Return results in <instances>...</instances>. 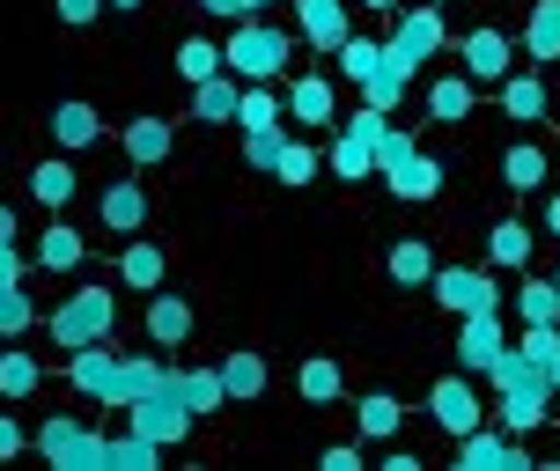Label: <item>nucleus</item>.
Masks as SVG:
<instances>
[{"label": "nucleus", "mask_w": 560, "mask_h": 471, "mask_svg": "<svg viewBox=\"0 0 560 471\" xmlns=\"http://www.w3.org/2000/svg\"><path fill=\"white\" fill-rule=\"evenodd\" d=\"M295 59V37L280 23H266V15H244V23L229 30L222 45V67L236 74V82H280V67Z\"/></svg>", "instance_id": "obj_1"}, {"label": "nucleus", "mask_w": 560, "mask_h": 471, "mask_svg": "<svg viewBox=\"0 0 560 471\" xmlns=\"http://www.w3.org/2000/svg\"><path fill=\"white\" fill-rule=\"evenodd\" d=\"M112 332H118L112 287H74V295L45 317V339H52V346H67V354H74V346H96V339H112Z\"/></svg>", "instance_id": "obj_2"}, {"label": "nucleus", "mask_w": 560, "mask_h": 471, "mask_svg": "<svg viewBox=\"0 0 560 471\" xmlns=\"http://www.w3.org/2000/svg\"><path fill=\"white\" fill-rule=\"evenodd\" d=\"M384 52L406 67V74H420L428 59L443 52V8L435 0H413V8H392V37H384Z\"/></svg>", "instance_id": "obj_3"}, {"label": "nucleus", "mask_w": 560, "mask_h": 471, "mask_svg": "<svg viewBox=\"0 0 560 471\" xmlns=\"http://www.w3.org/2000/svg\"><path fill=\"white\" fill-rule=\"evenodd\" d=\"M30 449H37L52 471H104V435L82 427V420H67V413L45 420V427L30 435Z\"/></svg>", "instance_id": "obj_4"}, {"label": "nucleus", "mask_w": 560, "mask_h": 471, "mask_svg": "<svg viewBox=\"0 0 560 471\" xmlns=\"http://www.w3.org/2000/svg\"><path fill=\"white\" fill-rule=\"evenodd\" d=\"M428 295L450 317H472V309H502V280H494V266H435Z\"/></svg>", "instance_id": "obj_5"}, {"label": "nucleus", "mask_w": 560, "mask_h": 471, "mask_svg": "<svg viewBox=\"0 0 560 471\" xmlns=\"http://www.w3.org/2000/svg\"><path fill=\"white\" fill-rule=\"evenodd\" d=\"M457 471H538V457L524 449V435L479 420L472 435H457Z\"/></svg>", "instance_id": "obj_6"}, {"label": "nucleus", "mask_w": 560, "mask_h": 471, "mask_svg": "<svg viewBox=\"0 0 560 471\" xmlns=\"http://www.w3.org/2000/svg\"><path fill=\"white\" fill-rule=\"evenodd\" d=\"M126 427H133V435H148V443H163V449H177L185 435H192V405H185L170 384H155L148 398H133V405H126Z\"/></svg>", "instance_id": "obj_7"}, {"label": "nucleus", "mask_w": 560, "mask_h": 471, "mask_svg": "<svg viewBox=\"0 0 560 471\" xmlns=\"http://www.w3.org/2000/svg\"><path fill=\"white\" fill-rule=\"evenodd\" d=\"M428 420L443 427L450 443H457V435H472L479 420H487V405H479V390H472L465 368H457V376H435V390H428Z\"/></svg>", "instance_id": "obj_8"}, {"label": "nucleus", "mask_w": 560, "mask_h": 471, "mask_svg": "<svg viewBox=\"0 0 560 471\" xmlns=\"http://www.w3.org/2000/svg\"><path fill=\"white\" fill-rule=\"evenodd\" d=\"M502 354H509L502 309H472V317H457V368H465V376H487Z\"/></svg>", "instance_id": "obj_9"}, {"label": "nucleus", "mask_w": 560, "mask_h": 471, "mask_svg": "<svg viewBox=\"0 0 560 471\" xmlns=\"http://www.w3.org/2000/svg\"><path fill=\"white\" fill-rule=\"evenodd\" d=\"M457 67H465L472 82H502L509 67H516V45H509V30H494V23L465 30V37H457Z\"/></svg>", "instance_id": "obj_10"}, {"label": "nucleus", "mask_w": 560, "mask_h": 471, "mask_svg": "<svg viewBox=\"0 0 560 471\" xmlns=\"http://www.w3.org/2000/svg\"><path fill=\"white\" fill-rule=\"evenodd\" d=\"M295 30L310 52H339L354 37V15H347V0H295Z\"/></svg>", "instance_id": "obj_11"}, {"label": "nucleus", "mask_w": 560, "mask_h": 471, "mask_svg": "<svg viewBox=\"0 0 560 471\" xmlns=\"http://www.w3.org/2000/svg\"><path fill=\"white\" fill-rule=\"evenodd\" d=\"M23 250L15 244H0V339H23L30 325H37V309H30V295H23Z\"/></svg>", "instance_id": "obj_12"}, {"label": "nucleus", "mask_w": 560, "mask_h": 471, "mask_svg": "<svg viewBox=\"0 0 560 471\" xmlns=\"http://www.w3.org/2000/svg\"><path fill=\"white\" fill-rule=\"evenodd\" d=\"M118 140H126V163H133V169H163L170 155H177V126H170V118H155V111H140Z\"/></svg>", "instance_id": "obj_13"}, {"label": "nucleus", "mask_w": 560, "mask_h": 471, "mask_svg": "<svg viewBox=\"0 0 560 471\" xmlns=\"http://www.w3.org/2000/svg\"><path fill=\"white\" fill-rule=\"evenodd\" d=\"M288 118L295 126H310V133H325V126H339V96L325 74H295L288 82Z\"/></svg>", "instance_id": "obj_14"}, {"label": "nucleus", "mask_w": 560, "mask_h": 471, "mask_svg": "<svg viewBox=\"0 0 560 471\" xmlns=\"http://www.w3.org/2000/svg\"><path fill=\"white\" fill-rule=\"evenodd\" d=\"M325 169H332L339 185H369V177H376V140L354 133V126H332V155H325Z\"/></svg>", "instance_id": "obj_15"}, {"label": "nucleus", "mask_w": 560, "mask_h": 471, "mask_svg": "<svg viewBox=\"0 0 560 471\" xmlns=\"http://www.w3.org/2000/svg\"><path fill=\"white\" fill-rule=\"evenodd\" d=\"M163 384L177 390L185 405H192V420H207V413H222V405H229L222 368H177V361H170V368H163Z\"/></svg>", "instance_id": "obj_16"}, {"label": "nucleus", "mask_w": 560, "mask_h": 471, "mask_svg": "<svg viewBox=\"0 0 560 471\" xmlns=\"http://www.w3.org/2000/svg\"><path fill=\"white\" fill-rule=\"evenodd\" d=\"M96 222L112 228V236H133V228L148 222V192H140V177H118V185H104V199H96Z\"/></svg>", "instance_id": "obj_17"}, {"label": "nucleus", "mask_w": 560, "mask_h": 471, "mask_svg": "<svg viewBox=\"0 0 560 471\" xmlns=\"http://www.w3.org/2000/svg\"><path fill=\"white\" fill-rule=\"evenodd\" d=\"M494 89H502V111L516 118V126H538V118H546V74H538V67H509Z\"/></svg>", "instance_id": "obj_18"}, {"label": "nucleus", "mask_w": 560, "mask_h": 471, "mask_svg": "<svg viewBox=\"0 0 560 471\" xmlns=\"http://www.w3.org/2000/svg\"><path fill=\"white\" fill-rule=\"evenodd\" d=\"M236 104H244V82L236 74H207V82H192V118L199 126H236Z\"/></svg>", "instance_id": "obj_19"}, {"label": "nucleus", "mask_w": 560, "mask_h": 471, "mask_svg": "<svg viewBox=\"0 0 560 471\" xmlns=\"http://www.w3.org/2000/svg\"><path fill=\"white\" fill-rule=\"evenodd\" d=\"M74 185H82V177H74V163H67V148L30 169V199H37L45 214H67V207H74Z\"/></svg>", "instance_id": "obj_20"}, {"label": "nucleus", "mask_w": 560, "mask_h": 471, "mask_svg": "<svg viewBox=\"0 0 560 471\" xmlns=\"http://www.w3.org/2000/svg\"><path fill=\"white\" fill-rule=\"evenodd\" d=\"M82 258H89L82 228H67V222H59V214H52V222H45V236H37V250H30V266H37V273H74Z\"/></svg>", "instance_id": "obj_21"}, {"label": "nucleus", "mask_w": 560, "mask_h": 471, "mask_svg": "<svg viewBox=\"0 0 560 471\" xmlns=\"http://www.w3.org/2000/svg\"><path fill=\"white\" fill-rule=\"evenodd\" d=\"M140 325H148V339H155V346H185V339H192V303H185V295H170V287H155Z\"/></svg>", "instance_id": "obj_22"}, {"label": "nucleus", "mask_w": 560, "mask_h": 471, "mask_svg": "<svg viewBox=\"0 0 560 471\" xmlns=\"http://www.w3.org/2000/svg\"><path fill=\"white\" fill-rule=\"evenodd\" d=\"M384 192H392V199H406V207H420V199H435V192H443V163H435V155L420 148L413 163L384 169Z\"/></svg>", "instance_id": "obj_23"}, {"label": "nucleus", "mask_w": 560, "mask_h": 471, "mask_svg": "<svg viewBox=\"0 0 560 471\" xmlns=\"http://www.w3.org/2000/svg\"><path fill=\"white\" fill-rule=\"evenodd\" d=\"M52 140L67 148V155L96 148V140H104V111H96V104H82V96H67V104L52 111Z\"/></svg>", "instance_id": "obj_24"}, {"label": "nucleus", "mask_w": 560, "mask_h": 471, "mask_svg": "<svg viewBox=\"0 0 560 471\" xmlns=\"http://www.w3.org/2000/svg\"><path fill=\"white\" fill-rule=\"evenodd\" d=\"M112 368H118V354H112V339H96V346H74V361H67V376H74V390L82 398H112Z\"/></svg>", "instance_id": "obj_25"}, {"label": "nucleus", "mask_w": 560, "mask_h": 471, "mask_svg": "<svg viewBox=\"0 0 560 471\" xmlns=\"http://www.w3.org/2000/svg\"><path fill=\"white\" fill-rule=\"evenodd\" d=\"M472 104H479L472 74H443V82H428V118H435V126H465Z\"/></svg>", "instance_id": "obj_26"}, {"label": "nucleus", "mask_w": 560, "mask_h": 471, "mask_svg": "<svg viewBox=\"0 0 560 471\" xmlns=\"http://www.w3.org/2000/svg\"><path fill=\"white\" fill-rule=\"evenodd\" d=\"M354 427H362L369 443H398V427H406V405H398L392 390H362V398H354Z\"/></svg>", "instance_id": "obj_27"}, {"label": "nucleus", "mask_w": 560, "mask_h": 471, "mask_svg": "<svg viewBox=\"0 0 560 471\" xmlns=\"http://www.w3.org/2000/svg\"><path fill=\"white\" fill-rule=\"evenodd\" d=\"M163 368H170V361L118 354V368H112V398H104V405H133V398H148V390L163 384Z\"/></svg>", "instance_id": "obj_28"}, {"label": "nucleus", "mask_w": 560, "mask_h": 471, "mask_svg": "<svg viewBox=\"0 0 560 471\" xmlns=\"http://www.w3.org/2000/svg\"><path fill=\"white\" fill-rule=\"evenodd\" d=\"M524 52H532V67H553L560 59V0H532V15H524Z\"/></svg>", "instance_id": "obj_29"}, {"label": "nucleus", "mask_w": 560, "mask_h": 471, "mask_svg": "<svg viewBox=\"0 0 560 471\" xmlns=\"http://www.w3.org/2000/svg\"><path fill=\"white\" fill-rule=\"evenodd\" d=\"M163 273H170L163 244L133 236V244H126V258H118V280H126V287H140V295H155V287H163Z\"/></svg>", "instance_id": "obj_30"}, {"label": "nucleus", "mask_w": 560, "mask_h": 471, "mask_svg": "<svg viewBox=\"0 0 560 471\" xmlns=\"http://www.w3.org/2000/svg\"><path fill=\"white\" fill-rule=\"evenodd\" d=\"M222 390H229V405H252L258 390H266V354H252V346L222 354Z\"/></svg>", "instance_id": "obj_31"}, {"label": "nucleus", "mask_w": 560, "mask_h": 471, "mask_svg": "<svg viewBox=\"0 0 560 471\" xmlns=\"http://www.w3.org/2000/svg\"><path fill=\"white\" fill-rule=\"evenodd\" d=\"M487 266H494V273H524V266H532V228L524 222H494L487 228Z\"/></svg>", "instance_id": "obj_32"}, {"label": "nucleus", "mask_w": 560, "mask_h": 471, "mask_svg": "<svg viewBox=\"0 0 560 471\" xmlns=\"http://www.w3.org/2000/svg\"><path fill=\"white\" fill-rule=\"evenodd\" d=\"M280 89L273 82H244V104H236V133H273L280 126Z\"/></svg>", "instance_id": "obj_33"}, {"label": "nucleus", "mask_w": 560, "mask_h": 471, "mask_svg": "<svg viewBox=\"0 0 560 471\" xmlns=\"http://www.w3.org/2000/svg\"><path fill=\"white\" fill-rule=\"evenodd\" d=\"M163 464V443H148V435H104V471H155Z\"/></svg>", "instance_id": "obj_34"}, {"label": "nucleus", "mask_w": 560, "mask_h": 471, "mask_svg": "<svg viewBox=\"0 0 560 471\" xmlns=\"http://www.w3.org/2000/svg\"><path fill=\"white\" fill-rule=\"evenodd\" d=\"M509 435H538L546 420H553V398H532V390H502V405H494Z\"/></svg>", "instance_id": "obj_35"}, {"label": "nucleus", "mask_w": 560, "mask_h": 471, "mask_svg": "<svg viewBox=\"0 0 560 471\" xmlns=\"http://www.w3.org/2000/svg\"><path fill=\"white\" fill-rule=\"evenodd\" d=\"M295 390H303L310 405H339V390H347V376H339L332 354H310L303 368H295Z\"/></svg>", "instance_id": "obj_36"}, {"label": "nucleus", "mask_w": 560, "mask_h": 471, "mask_svg": "<svg viewBox=\"0 0 560 471\" xmlns=\"http://www.w3.org/2000/svg\"><path fill=\"white\" fill-rule=\"evenodd\" d=\"M384 273H392L398 287H428V280H435V250L420 244V236H406V244H392V258H384Z\"/></svg>", "instance_id": "obj_37"}, {"label": "nucleus", "mask_w": 560, "mask_h": 471, "mask_svg": "<svg viewBox=\"0 0 560 471\" xmlns=\"http://www.w3.org/2000/svg\"><path fill=\"white\" fill-rule=\"evenodd\" d=\"M37 384H45L37 354H23V346H0V398H8V405H23Z\"/></svg>", "instance_id": "obj_38"}, {"label": "nucleus", "mask_w": 560, "mask_h": 471, "mask_svg": "<svg viewBox=\"0 0 560 471\" xmlns=\"http://www.w3.org/2000/svg\"><path fill=\"white\" fill-rule=\"evenodd\" d=\"M546 148H532V140H516V148H509L502 155V185L509 192H538V185H546Z\"/></svg>", "instance_id": "obj_39"}, {"label": "nucleus", "mask_w": 560, "mask_h": 471, "mask_svg": "<svg viewBox=\"0 0 560 471\" xmlns=\"http://www.w3.org/2000/svg\"><path fill=\"white\" fill-rule=\"evenodd\" d=\"M406 89H413V74H406V67L384 52V59H376V74L362 82V104H376V111H398V104H406Z\"/></svg>", "instance_id": "obj_40"}, {"label": "nucleus", "mask_w": 560, "mask_h": 471, "mask_svg": "<svg viewBox=\"0 0 560 471\" xmlns=\"http://www.w3.org/2000/svg\"><path fill=\"white\" fill-rule=\"evenodd\" d=\"M516 325H560V287L516 273Z\"/></svg>", "instance_id": "obj_41"}, {"label": "nucleus", "mask_w": 560, "mask_h": 471, "mask_svg": "<svg viewBox=\"0 0 560 471\" xmlns=\"http://www.w3.org/2000/svg\"><path fill=\"white\" fill-rule=\"evenodd\" d=\"M317 148H310V140H280V163H273V177L280 185H288V192H303V185H317Z\"/></svg>", "instance_id": "obj_42"}, {"label": "nucleus", "mask_w": 560, "mask_h": 471, "mask_svg": "<svg viewBox=\"0 0 560 471\" xmlns=\"http://www.w3.org/2000/svg\"><path fill=\"white\" fill-rule=\"evenodd\" d=\"M177 74H185V82L222 74V45H214V37H185V45H177Z\"/></svg>", "instance_id": "obj_43"}, {"label": "nucleus", "mask_w": 560, "mask_h": 471, "mask_svg": "<svg viewBox=\"0 0 560 471\" xmlns=\"http://www.w3.org/2000/svg\"><path fill=\"white\" fill-rule=\"evenodd\" d=\"M332 59H339V74H347V82L362 89L369 74H376V59H384V45H376V37H347V45H339Z\"/></svg>", "instance_id": "obj_44"}, {"label": "nucleus", "mask_w": 560, "mask_h": 471, "mask_svg": "<svg viewBox=\"0 0 560 471\" xmlns=\"http://www.w3.org/2000/svg\"><path fill=\"white\" fill-rule=\"evenodd\" d=\"M509 346H516V354H532L538 368H553V361H560V325H524Z\"/></svg>", "instance_id": "obj_45"}, {"label": "nucleus", "mask_w": 560, "mask_h": 471, "mask_svg": "<svg viewBox=\"0 0 560 471\" xmlns=\"http://www.w3.org/2000/svg\"><path fill=\"white\" fill-rule=\"evenodd\" d=\"M413 155H420V140L406 133V126H384V140H376V177L398 169V163H413Z\"/></svg>", "instance_id": "obj_46"}, {"label": "nucleus", "mask_w": 560, "mask_h": 471, "mask_svg": "<svg viewBox=\"0 0 560 471\" xmlns=\"http://www.w3.org/2000/svg\"><path fill=\"white\" fill-rule=\"evenodd\" d=\"M280 140H288V133H280V126H273V133H244V163H252V169H266V177H273V163H280Z\"/></svg>", "instance_id": "obj_47"}, {"label": "nucleus", "mask_w": 560, "mask_h": 471, "mask_svg": "<svg viewBox=\"0 0 560 471\" xmlns=\"http://www.w3.org/2000/svg\"><path fill=\"white\" fill-rule=\"evenodd\" d=\"M52 8H59V23H67V30H89L112 0H52Z\"/></svg>", "instance_id": "obj_48"}, {"label": "nucleus", "mask_w": 560, "mask_h": 471, "mask_svg": "<svg viewBox=\"0 0 560 471\" xmlns=\"http://www.w3.org/2000/svg\"><path fill=\"white\" fill-rule=\"evenodd\" d=\"M23 449H30V435H23V427H15V420H8V413H0V464H15Z\"/></svg>", "instance_id": "obj_49"}, {"label": "nucleus", "mask_w": 560, "mask_h": 471, "mask_svg": "<svg viewBox=\"0 0 560 471\" xmlns=\"http://www.w3.org/2000/svg\"><path fill=\"white\" fill-rule=\"evenodd\" d=\"M317 464H325V471H362V449H354V443H332Z\"/></svg>", "instance_id": "obj_50"}, {"label": "nucleus", "mask_w": 560, "mask_h": 471, "mask_svg": "<svg viewBox=\"0 0 560 471\" xmlns=\"http://www.w3.org/2000/svg\"><path fill=\"white\" fill-rule=\"evenodd\" d=\"M384 471H420V457L406 443H392V449H384Z\"/></svg>", "instance_id": "obj_51"}, {"label": "nucleus", "mask_w": 560, "mask_h": 471, "mask_svg": "<svg viewBox=\"0 0 560 471\" xmlns=\"http://www.w3.org/2000/svg\"><path fill=\"white\" fill-rule=\"evenodd\" d=\"M199 8H207V15H229V23H244V15H252L244 0H199Z\"/></svg>", "instance_id": "obj_52"}, {"label": "nucleus", "mask_w": 560, "mask_h": 471, "mask_svg": "<svg viewBox=\"0 0 560 471\" xmlns=\"http://www.w3.org/2000/svg\"><path fill=\"white\" fill-rule=\"evenodd\" d=\"M0 244H15V207H0Z\"/></svg>", "instance_id": "obj_53"}, {"label": "nucleus", "mask_w": 560, "mask_h": 471, "mask_svg": "<svg viewBox=\"0 0 560 471\" xmlns=\"http://www.w3.org/2000/svg\"><path fill=\"white\" fill-rule=\"evenodd\" d=\"M546 228H553V236H560V192L546 199Z\"/></svg>", "instance_id": "obj_54"}, {"label": "nucleus", "mask_w": 560, "mask_h": 471, "mask_svg": "<svg viewBox=\"0 0 560 471\" xmlns=\"http://www.w3.org/2000/svg\"><path fill=\"white\" fill-rule=\"evenodd\" d=\"M112 8H118V15H133V8H148V0H112Z\"/></svg>", "instance_id": "obj_55"}, {"label": "nucleus", "mask_w": 560, "mask_h": 471, "mask_svg": "<svg viewBox=\"0 0 560 471\" xmlns=\"http://www.w3.org/2000/svg\"><path fill=\"white\" fill-rule=\"evenodd\" d=\"M362 8H376V15H392V8H398V0H362Z\"/></svg>", "instance_id": "obj_56"}, {"label": "nucleus", "mask_w": 560, "mask_h": 471, "mask_svg": "<svg viewBox=\"0 0 560 471\" xmlns=\"http://www.w3.org/2000/svg\"><path fill=\"white\" fill-rule=\"evenodd\" d=\"M244 8H252V15H266V8H280V0H244Z\"/></svg>", "instance_id": "obj_57"}, {"label": "nucleus", "mask_w": 560, "mask_h": 471, "mask_svg": "<svg viewBox=\"0 0 560 471\" xmlns=\"http://www.w3.org/2000/svg\"><path fill=\"white\" fill-rule=\"evenodd\" d=\"M546 376H553V398H560V361H553V368H546Z\"/></svg>", "instance_id": "obj_58"}, {"label": "nucleus", "mask_w": 560, "mask_h": 471, "mask_svg": "<svg viewBox=\"0 0 560 471\" xmlns=\"http://www.w3.org/2000/svg\"><path fill=\"white\" fill-rule=\"evenodd\" d=\"M553 287H560V273H553Z\"/></svg>", "instance_id": "obj_59"}, {"label": "nucleus", "mask_w": 560, "mask_h": 471, "mask_svg": "<svg viewBox=\"0 0 560 471\" xmlns=\"http://www.w3.org/2000/svg\"><path fill=\"white\" fill-rule=\"evenodd\" d=\"M435 8H443V0H435Z\"/></svg>", "instance_id": "obj_60"}]
</instances>
